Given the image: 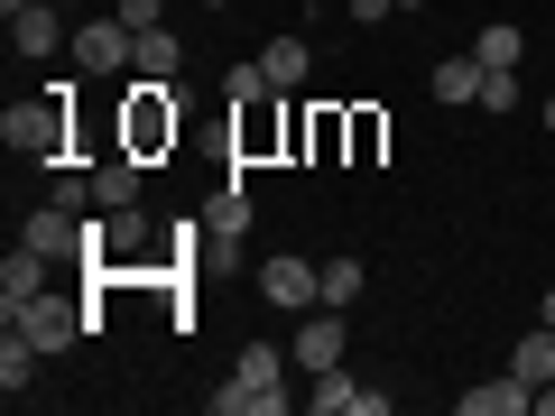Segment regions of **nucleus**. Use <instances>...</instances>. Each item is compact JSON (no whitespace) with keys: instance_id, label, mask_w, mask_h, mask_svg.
Instances as JSON below:
<instances>
[{"instance_id":"f257e3e1","label":"nucleus","mask_w":555,"mask_h":416,"mask_svg":"<svg viewBox=\"0 0 555 416\" xmlns=\"http://www.w3.org/2000/svg\"><path fill=\"white\" fill-rule=\"evenodd\" d=\"M75 93H83V83H38L28 102H10V112H0L10 158H28V167H75Z\"/></svg>"},{"instance_id":"f03ea898","label":"nucleus","mask_w":555,"mask_h":416,"mask_svg":"<svg viewBox=\"0 0 555 416\" xmlns=\"http://www.w3.org/2000/svg\"><path fill=\"white\" fill-rule=\"evenodd\" d=\"M278 379H287V352H278V342H241L232 379H222L204 407H214V416H287L297 389H278Z\"/></svg>"},{"instance_id":"7ed1b4c3","label":"nucleus","mask_w":555,"mask_h":416,"mask_svg":"<svg viewBox=\"0 0 555 416\" xmlns=\"http://www.w3.org/2000/svg\"><path fill=\"white\" fill-rule=\"evenodd\" d=\"M177 130H185V112H177V83H139V75H130V93H120V148L158 167L167 148H177Z\"/></svg>"},{"instance_id":"20e7f679","label":"nucleus","mask_w":555,"mask_h":416,"mask_svg":"<svg viewBox=\"0 0 555 416\" xmlns=\"http://www.w3.org/2000/svg\"><path fill=\"white\" fill-rule=\"evenodd\" d=\"M93 306H75V297H56V287H47V297H28V306H10V334H28V342H38V352L47 361H56V352H75V342L83 334H93Z\"/></svg>"},{"instance_id":"39448f33","label":"nucleus","mask_w":555,"mask_h":416,"mask_svg":"<svg viewBox=\"0 0 555 416\" xmlns=\"http://www.w3.org/2000/svg\"><path fill=\"white\" fill-rule=\"evenodd\" d=\"M65 56H75V75H130V56H139V28L130 20H120V10H112V20H75V47H65Z\"/></svg>"},{"instance_id":"423d86ee","label":"nucleus","mask_w":555,"mask_h":416,"mask_svg":"<svg viewBox=\"0 0 555 416\" xmlns=\"http://www.w3.org/2000/svg\"><path fill=\"white\" fill-rule=\"evenodd\" d=\"M259 297H269V306H287V315H306V306H324V259H297V250L259 259Z\"/></svg>"},{"instance_id":"0eeeda50","label":"nucleus","mask_w":555,"mask_h":416,"mask_svg":"<svg viewBox=\"0 0 555 416\" xmlns=\"http://www.w3.org/2000/svg\"><path fill=\"white\" fill-rule=\"evenodd\" d=\"M10 47H20V65H47L75 47V28H65V0H28V10H10Z\"/></svg>"},{"instance_id":"6e6552de","label":"nucleus","mask_w":555,"mask_h":416,"mask_svg":"<svg viewBox=\"0 0 555 416\" xmlns=\"http://www.w3.org/2000/svg\"><path fill=\"white\" fill-rule=\"evenodd\" d=\"M306 407H315V416H389V389H361V379L334 361V370H315Z\"/></svg>"},{"instance_id":"1a4fd4ad","label":"nucleus","mask_w":555,"mask_h":416,"mask_svg":"<svg viewBox=\"0 0 555 416\" xmlns=\"http://www.w3.org/2000/svg\"><path fill=\"white\" fill-rule=\"evenodd\" d=\"M269 102H278V93H259V102H232V158H269L278 139L297 148V120L278 130V112H269Z\"/></svg>"},{"instance_id":"9d476101","label":"nucleus","mask_w":555,"mask_h":416,"mask_svg":"<svg viewBox=\"0 0 555 416\" xmlns=\"http://www.w3.org/2000/svg\"><path fill=\"white\" fill-rule=\"evenodd\" d=\"M287 361H297L306 379H315V370H334V361H343V315H334V306H324V315L306 306V324H297V342H287Z\"/></svg>"},{"instance_id":"9b49d317","label":"nucleus","mask_w":555,"mask_h":416,"mask_svg":"<svg viewBox=\"0 0 555 416\" xmlns=\"http://www.w3.org/2000/svg\"><path fill=\"white\" fill-rule=\"evenodd\" d=\"M20 240H28V250H47V259H83V213H65V204H38V213L20 222Z\"/></svg>"},{"instance_id":"f8f14e48","label":"nucleus","mask_w":555,"mask_h":416,"mask_svg":"<svg viewBox=\"0 0 555 416\" xmlns=\"http://www.w3.org/2000/svg\"><path fill=\"white\" fill-rule=\"evenodd\" d=\"M463 416H537V389L518 370H500V379H473L463 389Z\"/></svg>"},{"instance_id":"ddd939ff","label":"nucleus","mask_w":555,"mask_h":416,"mask_svg":"<svg viewBox=\"0 0 555 416\" xmlns=\"http://www.w3.org/2000/svg\"><path fill=\"white\" fill-rule=\"evenodd\" d=\"M47 269H56V259H47V250H28V240H20L10 259H0V315H10V306H28V297H47Z\"/></svg>"},{"instance_id":"4468645a","label":"nucleus","mask_w":555,"mask_h":416,"mask_svg":"<svg viewBox=\"0 0 555 416\" xmlns=\"http://www.w3.org/2000/svg\"><path fill=\"white\" fill-rule=\"evenodd\" d=\"M259 65H269L278 93H306V83H315V47H306V38H269V47H259Z\"/></svg>"},{"instance_id":"2eb2a0df","label":"nucleus","mask_w":555,"mask_h":416,"mask_svg":"<svg viewBox=\"0 0 555 416\" xmlns=\"http://www.w3.org/2000/svg\"><path fill=\"white\" fill-rule=\"evenodd\" d=\"M204 232H214V250H241V240H250V195H241V177L204 204Z\"/></svg>"},{"instance_id":"dca6fc26","label":"nucleus","mask_w":555,"mask_h":416,"mask_svg":"<svg viewBox=\"0 0 555 416\" xmlns=\"http://www.w3.org/2000/svg\"><path fill=\"white\" fill-rule=\"evenodd\" d=\"M139 167H149V158H130V148L112 139V158L93 167V204H102V213H112V204H139Z\"/></svg>"},{"instance_id":"f3484780","label":"nucleus","mask_w":555,"mask_h":416,"mask_svg":"<svg viewBox=\"0 0 555 416\" xmlns=\"http://www.w3.org/2000/svg\"><path fill=\"white\" fill-rule=\"evenodd\" d=\"M130 75H139V83H177V75H185V47L167 38V28H139V56H130Z\"/></svg>"},{"instance_id":"a211bd4d","label":"nucleus","mask_w":555,"mask_h":416,"mask_svg":"<svg viewBox=\"0 0 555 416\" xmlns=\"http://www.w3.org/2000/svg\"><path fill=\"white\" fill-rule=\"evenodd\" d=\"M481 75H491L481 56H444L436 75H426V93H436V102H454V112H463V102H481Z\"/></svg>"},{"instance_id":"6ab92c4d","label":"nucleus","mask_w":555,"mask_h":416,"mask_svg":"<svg viewBox=\"0 0 555 416\" xmlns=\"http://www.w3.org/2000/svg\"><path fill=\"white\" fill-rule=\"evenodd\" d=\"M509 370L528 379V389H546V379H555V324H537V334H518V352H509Z\"/></svg>"},{"instance_id":"aec40b11","label":"nucleus","mask_w":555,"mask_h":416,"mask_svg":"<svg viewBox=\"0 0 555 416\" xmlns=\"http://www.w3.org/2000/svg\"><path fill=\"white\" fill-rule=\"evenodd\" d=\"M38 361H47V352H38V342H28V334H0V389L20 398L28 379H38Z\"/></svg>"},{"instance_id":"412c9836","label":"nucleus","mask_w":555,"mask_h":416,"mask_svg":"<svg viewBox=\"0 0 555 416\" xmlns=\"http://www.w3.org/2000/svg\"><path fill=\"white\" fill-rule=\"evenodd\" d=\"M518 93H528V83H518V65H491V75H481V102H473V112H518Z\"/></svg>"},{"instance_id":"4be33fe9","label":"nucleus","mask_w":555,"mask_h":416,"mask_svg":"<svg viewBox=\"0 0 555 416\" xmlns=\"http://www.w3.org/2000/svg\"><path fill=\"white\" fill-rule=\"evenodd\" d=\"M352 297H361V259L334 250V259H324V306H352Z\"/></svg>"},{"instance_id":"5701e85b","label":"nucleus","mask_w":555,"mask_h":416,"mask_svg":"<svg viewBox=\"0 0 555 416\" xmlns=\"http://www.w3.org/2000/svg\"><path fill=\"white\" fill-rule=\"evenodd\" d=\"M518 47H528V38H518L509 20H491V28L473 38V56H481V65H518Z\"/></svg>"},{"instance_id":"b1692460","label":"nucleus","mask_w":555,"mask_h":416,"mask_svg":"<svg viewBox=\"0 0 555 416\" xmlns=\"http://www.w3.org/2000/svg\"><path fill=\"white\" fill-rule=\"evenodd\" d=\"M379 148H389V120H379V112H352V158H361V167H371V158H379Z\"/></svg>"},{"instance_id":"393cba45","label":"nucleus","mask_w":555,"mask_h":416,"mask_svg":"<svg viewBox=\"0 0 555 416\" xmlns=\"http://www.w3.org/2000/svg\"><path fill=\"white\" fill-rule=\"evenodd\" d=\"M222 93H232V102H259V93H278V83H269V65H232Z\"/></svg>"},{"instance_id":"a878e982","label":"nucleus","mask_w":555,"mask_h":416,"mask_svg":"<svg viewBox=\"0 0 555 416\" xmlns=\"http://www.w3.org/2000/svg\"><path fill=\"white\" fill-rule=\"evenodd\" d=\"M120 20L130 28H167V0H120Z\"/></svg>"},{"instance_id":"bb28decb","label":"nucleus","mask_w":555,"mask_h":416,"mask_svg":"<svg viewBox=\"0 0 555 416\" xmlns=\"http://www.w3.org/2000/svg\"><path fill=\"white\" fill-rule=\"evenodd\" d=\"M389 10H398V0H352V20H361V28H389Z\"/></svg>"},{"instance_id":"cd10ccee","label":"nucleus","mask_w":555,"mask_h":416,"mask_svg":"<svg viewBox=\"0 0 555 416\" xmlns=\"http://www.w3.org/2000/svg\"><path fill=\"white\" fill-rule=\"evenodd\" d=\"M537 315H546V324H555V287H546V306H537Z\"/></svg>"},{"instance_id":"c85d7f7f","label":"nucleus","mask_w":555,"mask_h":416,"mask_svg":"<svg viewBox=\"0 0 555 416\" xmlns=\"http://www.w3.org/2000/svg\"><path fill=\"white\" fill-rule=\"evenodd\" d=\"M546 130H555V93H546Z\"/></svg>"},{"instance_id":"c756f323","label":"nucleus","mask_w":555,"mask_h":416,"mask_svg":"<svg viewBox=\"0 0 555 416\" xmlns=\"http://www.w3.org/2000/svg\"><path fill=\"white\" fill-rule=\"evenodd\" d=\"M0 10H28V0H0Z\"/></svg>"},{"instance_id":"7c9ffc66","label":"nucleus","mask_w":555,"mask_h":416,"mask_svg":"<svg viewBox=\"0 0 555 416\" xmlns=\"http://www.w3.org/2000/svg\"><path fill=\"white\" fill-rule=\"evenodd\" d=\"M398 10H426V0H398Z\"/></svg>"}]
</instances>
